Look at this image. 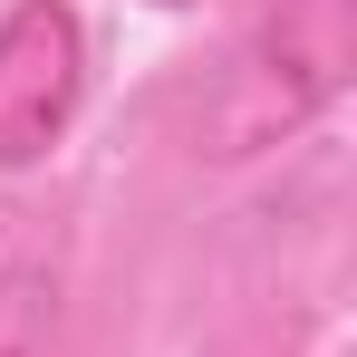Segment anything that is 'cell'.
Instances as JSON below:
<instances>
[{"mask_svg":"<svg viewBox=\"0 0 357 357\" xmlns=\"http://www.w3.org/2000/svg\"><path fill=\"white\" fill-rule=\"evenodd\" d=\"M0 357H68V280L49 251L0 261Z\"/></svg>","mask_w":357,"mask_h":357,"instance_id":"cell-3","label":"cell"},{"mask_svg":"<svg viewBox=\"0 0 357 357\" xmlns=\"http://www.w3.org/2000/svg\"><path fill=\"white\" fill-rule=\"evenodd\" d=\"M348 68H357V0H271L232 39L222 77L203 87L193 145H203L213 165L271 155V145H290L309 116L338 107Z\"/></svg>","mask_w":357,"mask_h":357,"instance_id":"cell-1","label":"cell"},{"mask_svg":"<svg viewBox=\"0 0 357 357\" xmlns=\"http://www.w3.org/2000/svg\"><path fill=\"white\" fill-rule=\"evenodd\" d=\"M87 97V20L77 0H10L0 10V174L59 155Z\"/></svg>","mask_w":357,"mask_h":357,"instance_id":"cell-2","label":"cell"}]
</instances>
